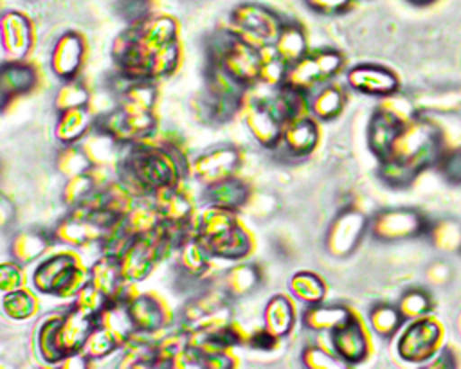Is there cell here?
Masks as SVG:
<instances>
[{
    "mask_svg": "<svg viewBox=\"0 0 461 369\" xmlns=\"http://www.w3.org/2000/svg\"><path fill=\"white\" fill-rule=\"evenodd\" d=\"M27 286V277H25V272L22 268V263L18 261H4L0 265V288H2V293H7V292H14V290H20V288H25Z\"/></svg>",
    "mask_w": 461,
    "mask_h": 369,
    "instance_id": "cell-57",
    "label": "cell"
},
{
    "mask_svg": "<svg viewBox=\"0 0 461 369\" xmlns=\"http://www.w3.org/2000/svg\"><path fill=\"white\" fill-rule=\"evenodd\" d=\"M288 65L277 56L274 47L261 50V68H259V83L268 88H279L285 83Z\"/></svg>",
    "mask_w": 461,
    "mask_h": 369,
    "instance_id": "cell-48",
    "label": "cell"
},
{
    "mask_svg": "<svg viewBox=\"0 0 461 369\" xmlns=\"http://www.w3.org/2000/svg\"><path fill=\"white\" fill-rule=\"evenodd\" d=\"M407 2L412 4V5H429V4H432L436 0H407Z\"/></svg>",
    "mask_w": 461,
    "mask_h": 369,
    "instance_id": "cell-61",
    "label": "cell"
},
{
    "mask_svg": "<svg viewBox=\"0 0 461 369\" xmlns=\"http://www.w3.org/2000/svg\"><path fill=\"white\" fill-rule=\"evenodd\" d=\"M90 284L95 286L108 301H126L130 302L137 292L135 283H130L122 270L117 257L101 254L90 266Z\"/></svg>",
    "mask_w": 461,
    "mask_h": 369,
    "instance_id": "cell-13",
    "label": "cell"
},
{
    "mask_svg": "<svg viewBox=\"0 0 461 369\" xmlns=\"http://www.w3.org/2000/svg\"><path fill=\"white\" fill-rule=\"evenodd\" d=\"M59 322H61V313H52V315H47L36 329V349L40 358L47 364H61L65 360L59 347V335H58Z\"/></svg>",
    "mask_w": 461,
    "mask_h": 369,
    "instance_id": "cell-41",
    "label": "cell"
},
{
    "mask_svg": "<svg viewBox=\"0 0 461 369\" xmlns=\"http://www.w3.org/2000/svg\"><path fill=\"white\" fill-rule=\"evenodd\" d=\"M95 322L110 329L121 346L137 331L126 301H108L101 313L95 317Z\"/></svg>",
    "mask_w": 461,
    "mask_h": 369,
    "instance_id": "cell-36",
    "label": "cell"
},
{
    "mask_svg": "<svg viewBox=\"0 0 461 369\" xmlns=\"http://www.w3.org/2000/svg\"><path fill=\"white\" fill-rule=\"evenodd\" d=\"M121 220L79 203L70 209V212L56 225L52 238L56 243L68 248H83L90 245H101L104 236L119 223Z\"/></svg>",
    "mask_w": 461,
    "mask_h": 369,
    "instance_id": "cell-4",
    "label": "cell"
},
{
    "mask_svg": "<svg viewBox=\"0 0 461 369\" xmlns=\"http://www.w3.org/2000/svg\"><path fill=\"white\" fill-rule=\"evenodd\" d=\"M369 223L362 212L357 209L342 211L330 225L326 236L328 252L335 257L349 256L360 243L364 232L367 230Z\"/></svg>",
    "mask_w": 461,
    "mask_h": 369,
    "instance_id": "cell-14",
    "label": "cell"
},
{
    "mask_svg": "<svg viewBox=\"0 0 461 369\" xmlns=\"http://www.w3.org/2000/svg\"><path fill=\"white\" fill-rule=\"evenodd\" d=\"M277 344V338L272 337L265 328L263 329H258L254 333H250L247 337V346L252 347V349H261V351H268V349H274Z\"/></svg>",
    "mask_w": 461,
    "mask_h": 369,
    "instance_id": "cell-60",
    "label": "cell"
},
{
    "mask_svg": "<svg viewBox=\"0 0 461 369\" xmlns=\"http://www.w3.org/2000/svg\"><path fill=\"white\" fill-rule=\"evenodd\" d=\"M79 146L94 167H106L115 171L124 153V144L117 142L112 135L99 130L97 126L79 142Z\"/></svg>",
    "mask_w": 461,
    "mask_h": 369,
    "instance_id": "cell-25",
    "label": "cell"
},
{
    "mask_svg": "<svg viewBox=\"0 0 461 369\" xmlns=\"http://www.w3.org/2000/svg\"><path fill=\"white\" fill-rule=\"evenodd\" d=\"M32 288H20L14 292H7L2 297V311L11 320H27L32 319L40 310V301Z\"/></svg>",
    "mask_w": 461,
    "mask_h": 369,
    "instance_id": "cell-44",
    "label": "cell"
},
{
    "mask_svg": "<svg viewBox=\"0 0 461 369\" xmlns=\"http://www.w3.org/2000/svg\"><path fill=\"white\" fill-rule=\"evenodd\" d=\"M88 101H90V92L85 83L77 81V77L63 81V85L58 88L54 97V104L58 112L88 106Z\"/></svg>",
    "mask_w": 461,
    "mask_h": 369,
    "instance_id": "cell-51",
    "label": "cell"
},
{
    "mask_svg": "<svg viewBox=\"0 0 461 369\" xmlns=\"http://www.w3.org/2000/svg\"><path fill=\"white\" fill-rule=\"evenodd\" d=\"M353 315L355 313L346 304H328L322 301L313 306H304L301 320L308 331L331 333L346 324Z\"/></svg>",
    "mask_w": 461,
    "mask_h": 369,
    "instance_id": "cell-27",
    "label": "cell"
},
{
    "mask_svg": "<svg viewBox=\"0 0 461 369\" xmlns=\"http://www.w3.org/2000/svg\"><path fill=\"white\" fill-rule=\"evenodd\" d=\"M249 196H250L249 185L238 176H230L227 180H221L203 189L205 205H218L232 211H238L240 207H243L249 202Z\"/></svg>",
    "mask_w": 461,
    "mask_h": 369,
    "instance_id": "cell-33",
    "label": "cell"
},
{
    "mask_svg": "<svg viewBox=\"0 0 461 369\" xmlns=\"http://www.w3.org/2000/svg\"><path fill=\"white\" fill-rule=\"evenodd\" d=\"M306 5L322 14V16H337L342 14L349 9V5L353 4V0H304Z\"/></svg>",
    "mask_w": 461,
    "mask_h": 369,
    "instance_id": "cell-59",
    "label": "cell"
},
{
    "mask_svg": "<svg viewBox=\"0 0 461 369\" xmlns=\"http://www.w3.org/2000/svg\"><path fill=\"white\" fill-rule=\"evenodd\" d=\"M95 122L97 121L88 106L63 110L56 121L54 135L63 146L79 144L95 128Z\"/></svg>",
    "mask_w": 461,
    "mask_h": 369,
    "instance_id": "cell-28",
    "label": "cell"
},
{
    "mask_svg": "<svg viewBox=\"0 0 461 369\" xmlns=\"http://www.w3.org/2000/svg\"><path fill=\"white\" fill-rule=\"evenodd\" d=\"M0 25L4 61H25L34 45V29L31 20L18 11H7L2 14Z\"/></svg>",
    "mask_w": 461,
    "mask_h": 369,
    "instance_id": "cell-15",
    "label": "cell"
},
{
    "mask_svg": "<svg viewBox=\"0 0 461 369\" xmlns=\"http://www.w3.org/2000/svg\"><path fill=\"white\" fill-rule=\"evenodd\" d=\"M157 103V88L153 79H126V85L119 92V104L124 110L153 112Z\"/></svg>",
    "mask_w": 461,
    "mask_h": 369,
    "instance_id": "cell-43",
    "label": "cell"
},
{
    "mask_svg": "<svg viewBox=\"0 0 461 369\" xmlns=\"http://www.w3.org/2000/svg\"><path fill=\"white\" fill-rule=\"evenodd\" d=\"M241 166V153L230 144H221L202 151L191 160L187 171L203 185L209 187L230 176H236Z\"/></svg>",
    "mask_w": 461,
    "mask_h": 369,
    "instance_id": "cell-11",
    "label": "cell"
},
{
    "mask_svg": "<svg viewBox=\"0 0 461 369\" xmlns=\"http://www.w3.org/2000/svg\"><path fill=\"white\" fill-rule=\"evenodd\" d=\"M346 83L349 88L375 97H389L396 94L400 86L398 76L393 70L373 63H360L349 68Z\"/></svg>",
    "mask_w": 461,
    "mask_h": 369,
    "instance_id": "cell-17",
    "label": "cell"
},
{
    "mask_svg": "<svg viewBox=\"0 0 461 369\" xmlns=\"http://www.w3.org/2000/svg\"><path fill=\"white\" fill-rule=\"evenodd\" d=\"M182 59V49L178 40L173 43H167L166 47L158 49L153 56H151V67H149V77L155 79H162L167 77L171 74H175V70L178 68Z\"/></svg>",
    "mask_w": 461,
    "mask_h": 369,
    "instance_id": "cell-49",
    "label": "cell"
},
{
    "mask_svg": "<svg viewBox=\"0 0 461 369\" xmlns=\"http://www.w3.org/2000/svg\"><path fill=\"white\" fill-rule=\"evenodd\" d=\"M121 342L115 338V335L106 329L104 326L97 324L94 326V329L90 331L83 349H81V356L86 360V362H95V360H103L106 356H110L112 353H115L117 349H121Z\"/></svg>",
    "mask_w": 461,
    "mask_h": 369,
    "instance_id": "cell-45",
    "label": "cell"
},
{
    "mask_svg": "<svg viewBox=\"0 0 461 369\" xmlns=\"http://www.w3.org/2000/svg\"><path fill=\"white\" fill-rule=\"evenodd\" d=\"M432 241L438 248L447 252H461V223L454 220H443L430 227Z\"/></svg>",
    "mask_w": 461,
    "mask_h": 369,
    "instance_id": "cell-55",
    "label": "cell"
},
{
    "mask_svg": "<svg viewBox=\"0 0 461 369\" xmlns=\"http://www.w3.org/2000/svg\"><path fill=\"white\" fill-rule=\"evenodd\" d=\"M157 338L158 335L135 331L121 347L122 356L119 367H157Z\"/></svg>",
    "mask_w": 461,
    "mask_h": 369,
    "instance_id": "cell-31",
    "label": "cell"
},
{
    "mask_svg": "<svg viewBox=\"0 0 461 369\" xmlns=\"http://www.w3.org/2000/svg\"><path fill=\"white\" fill-rule=\"evenodd\" d=\"M36 83H38V72L31 63L4 61L2 76H0L2 103L7 104L11 99L31 92L36 86Z\"/></svg>",
    "mask_w": 461,
    "mask_h": 369,
    "instance_id": "cell-29",
    "label": "cell"
},
{
    "mask_svg": "<svg viewBox=\"0 0 461 369\" xmlns=\"http://www.w3.org/2000/svg\"><path fill=\"white\" fill-rule=\"evenodd\" d=\"M240 223L241 221L236 211L218 205H205L200 212H196L193 227L198 239H211L223 232L232 230Z\"/></svg>",
    "mask_w": 461,
    "mask_h": 369,
    "instance_id": "cell-30",
    "label": "cell"
},
{
    "mask_svg": "<svg viewBox=\"0 0 461 369\" xmlns=\"http://www.w3.org/2000/svg\"><path fill=\"white\" fill-rule=\"evenodd\" d=\"M259 281H261V270L256 263L238 261L223 275V290L232 299H240L254 292L259 286Z\"/></svg>",
    "mask_w": 461,
    "mask_h": 369,
    "instance_id": "cell-37",
    "label": "cell"
},
{
    "mask_svg": "<svg viewBox=\"0 0 461 369\" xmlns=\"http://www.w3.org/2000/svg\"><path fill=\"white\" fill-rule=\"evenodd\" d=\"M137 331L158 335L173 324V313L166 301L157 293H139L128 302Z\"/></svg>",
    "mask_w": 461,
    "mask_h": 369,
    "instance_id": "cell-18",
    "label": "cell"
},
{
    "mask_svg": "<svg viewBox=\"0 0 461 369\" xmlns=\"http://www.w3.org/2000/svg\"><path fill=\"white\" fill-rule=\"evenodd\" d=\"M56 166H58V171L63 173L67 178H70L74 175L86 173L92 167L88 157L85 155V151L81 149L79 144L63 146L58 153Z\"/></svg>",
    "mask_w": 461,
    "mask_h": 369,
    "instance_id": "cell-53",
    "label": "cell"
},
{
    "mask_svg": "<svg viewBox=\"0 0 461 369\" xmlns=\"http://www.w3.org/2000/svg\"><path fill=\"white\" fill-rule=\"evenodd\" d=\"M443 151L441 130L418 115L402 126L387 157L380 160V178L391 187H407L423 169L436 166Z\"/></svg>",
    "mask_w": 461,
    "mask_h": 369,
    "instance_id": "cell-1",
    "label": "cell"
},
{
    "mask_svg": "<svg viewBox=\"0 0 461 369\" xmlns=\"http://www.w3.org/2000/svg\"><path fill=\"white\" fill-rule=\"evenodd\" d=\"M77 261H81V257L68 247H65L59 252H54L52 256L38 263V266L31 275V286L40 293L54 295L56 286L59 284L67 270Z\"/></svg>",
    "mask_w": 461,
    "mask_h": 369,
    "instance_id": "cell-21",
    "label": "cell"
},
{
    "mask_svg": "<svg viewBox=\"0 0 461 369\" xmlns=\"http://www.w3.org/2000/svg\"><path fill=\"white\" fill-rule=\"evenodd\" d=\"M191 335L182 328L162 331L157 338V367H171L175 358L189 346Z\"/></svg>",
    "mask_w": 461,
    "mask_h": 369,
    "instance_id": "cell-47",
    "label": "cell"
},
{
    "mask_svg": "<svg viewBox=\"0 0 461 369\" xmlns=\"http://www.w3.org/2000/svg\"><path fill=\"white\" fill-rule=\"evenodd\" d=\"M85 52H86L85 38L79 32H76V31L63 32L56 40V43L50 50L49 65H50L52 74L63 81L76 79L83 67Z\"/></svg>",
    "mask_w": 461,
    "mask_h": 369,
    "instance_id": "cell-19",
    "label": "cell"
},
{
    "mask_svg": "<svg viewBox=\"0 0 461 369\" xmlns=\"http://www.w3.org/2000/svg\"><path fill=\"white\" fill-rule=\"evenodd\" d=\"M319 142V124L312 113L295 117L285 124L281 146L294 157L310 155Z\"/></svg>",
    "mask_w": 461,
    "mask_h": 369,
    "instance_id": "cell-24",
    "label": "cell"
},
{
    "mask_svg": "<svg viewBox=\"0 0 461 369\" xmlns=\"http://www.w3.org/2000/svg\"><path fill=\"white\" fill-rule=\"evenodd\" d=\"M310 113L319 121H331L340 115V112L346 106V92L342 86L335 83H326L319 86L312 95L308 97Z\"/></svg>",
    "mask_w": 461,
    "mask_h": 369,
    "instance_id": "cell-35",
    "label": "cell"
},
{
    "mask_svg": "<svg viewBox=\"0 0 461 369\" xmlns=\"http://www.w3.org/2000/svg\"><path fill=\"white\" fill-rule=\"evenodd\" d=\"M54 238H50L43 230H23L18 232L11 241V256L14 261L25 265L40 259L49 247L52 245Z\"/></svg>",
    "mask_w": 461,
    "mask_h": 369,
    "instance_id": "cell-39",
    "label": "cell"
},
{
    "mask_svg": "<svg viewBox=\"0 0 461 369\" xmlns=\"http://www.w3.org/2000/svg\"><path fill=\"white\" fill-rule=\"evenodd\" d=\"M288 292L297 302H301L304 306H313L326 299L328 290H326V283L322 281V277L319 274L303 270V272H295L290 277Z\"/></svg>",
    "mask_w": 461,
    "mask_h": 369,
    "instance_id": "cell-40",
    "label": "cell"
},
{
    "mask_svg": "<svg viewBox=\"0 0 461 369\" xmlns=\"http://www.w3.org/2000/svg\"><path fill=\"white\" fill-rule=\"evenodd\" d=\"M303 365L310 369H339L346 367V362L331 349L321 344H312L306 346L301 353Z\"/></svg>",
    "mask_w": 461,
    "mask_h": 369,
    "instance_id": "cell-54",
    "label": "cell"
},
{
    "mask_svg": "<svg viewBox=\"0 0 461 369\" xmlns=\"http://www.w3.org/2000/svg\"><path fill=\"white\" fill-rule=\"evenodd\" d=\"M443 328L430 317L411 320L396 342L398 356L405 362H427L432 358L441 344Z\"/></svg>",
    "mask_w": 461,
    "mask_h": 369,
    "instance_id": "cell-10",
    "label": "cell"
},
{
    "mask_svg": "<svg viewBox=\"0 0 461 369\" xmlns=\"http://www.w3.org/2000/svg\"><path fill=\"white\" fill-rule=\"evenodd\" d=\"M162 223V218L151 200V196L137 198L135 205L130 209V212L122 218L124 229L135 238L153 232Z\"/></svg>",
    "mask_w": 461,
    "mask_h": 369,
    "instance_id": "cell-42",
    "label": "cell"
},
{
    "mask_svg": "<svg viewBox=\"0 0 461 369\" xmlns=\"http://www.w3.org/2000/svg\"><path fill=\"white\" fill-rule=\"evenodd\" d=\"M439 175L452 185H461V148L443 151L438 160Z\"/></svg>",
    "mask_w": 461,
    "mask_h": 369,
    "instance_id": "cell-58",
    "label": "cell"
},
{
    "mask_svg": "<svg viewBox=\"0 0 461 369\" xmlns=\"http://www.w3.org/2000/svg\"><path fill=\"white\" fill-rule=\"evenodd\" d=\"M95 126L112 135L117 142L130 146L153 137L157 130V119L153 112L124 110L117 106L97 119Z\"/></svg>",
    "mask_w": 461,
    "mask_h": 369,
    "instance_id": "cell-9",
    "label": "cell"
},
{
    "mask_svg": "<svg viewBox=\"0 0 461 369\" xmlns=\"http://www.w3.org/2000/svg\"><path fill=\"white\" fill-rule=\"evenodd\" d=\"M403 124L407 122H402L398 117H394L382 106H378L373 112V117L367 126V144L378 160H384L387 157Z\"/></svg>",
    "mask_w": 461,
    "mask_h": 369,
    "instance_id": "cell-26",
    "label": "cell"
},
{
    "mask_svg": "<svg viewBox=\"0 0 461 369\" xmlns=\"http://www.w3.org/2000/svg\"><path fill=\"white\" fill-rule=\"evenodd\" d=\"M211 254L203 243L191 234L176 250V261L182 274L189 279H202L211 270Z\"/></svg>",
    "mask_w": 461,
    "mask_h": 369,
    "instance_id": "cell-34",
    "label": "cell"
},
{
    "mask_svg": "<svg viewBox=\"0 0 461 369\" xmlns=\"http://www.w3.org/2000/svg\"><path fill=\"white\" fill-rule=\"evenodd\" d=\"M106 302H108V299L90 283L85 284L77 292V295L72 299V306L90 317H97L101 313V310L106 306Z\"/></svg>",
    "mask_w": 461,
    "mask_h": 369,
    "instance_id": "cell-56",
    "label": "cell"
},
{
    "mask_svg": "<svg viewBox=\"0 0 461 369\" xmlns=\"http://www.w3.org/2000/svg\"><path fill=\"white\" fill-rule=\"evenodd\" d=\"M97 187L99 185H97L92 171L88 169L86 173L74 175V176L67 178V184L61 193V200L72 209V207L79 205L81 202H85Z\"/></svg>",
    "mask_w": 461,
    "mask_h": 369,
    "instance_id": "cell-52",
    "label": "cell"
},
{
    "mask_svg": "<svg viewBox=\"0 0 461 369\" xmlns=\"http://www.w3.org/2000/svg\"><path fill=\"white\" fill-rule=\"evenodd\" d=\"M283 23L285 20H281L272 9L256 2H243L232 9L227 29L238 40L263 50L274 47Z\"/></svg>",
    "mask_w": 461,
    "mask_h": 369,
    "instance_id": "cell-6",
    "label": "cell"
},
{
    "mask_svg": "<svg viewBox=\"0 0 461 369\" xmlns=\"http://www.w3.org/2000/svg\"><path fill=\"white\" fill-rule=\"evenodd\" d=\"M344 65V56L335 49L321 47L308 50L299 61L288 67L283 86L308 95L339 76Z\"/></svg>",
    "mask_w": 461,
    "mask_h": 369,
    "instance_id": "cell-7",
    "label": "cell"
},
{
    "mask_svg": "<svg viewBox=\"0 0 461 369\" xmlns=\"http://www.w3.org/2000/svg\"><path fill=\"white\" fill-rule=\"evenodd\" d=\"M274 50L288 67L299 61L308 52V38L303 25L295 22H285L274 43Z\"/></svg>",
    "mask_w": 461,
    "mask_h": 369,
    "instance_id": "cell-38",
    "label": "cell"
},
{
    "mask_svg": "<svg viewBox=\"0 0 461 369\" xmlns=\"http://www.w3.org/2000/svg\"><path fill=\"white\" fill-rule=\"evenodd\" d=\"M182 160L173 144L140 140L126 146L117 167L119 180L135 198L182 182Z\"/></svg>",
    "mask_w": 461,
    "mask_h": 369,
    "instance_id": "cell-2",
    "label": "cell"
},
{
    "mask_svg": "<svg viewBox=\"0 0 461 369\" xmlns=\"http://www.w3.org/2000/svg\"><path fill=\"white\" fill-rule=\"evenodd\" d=\"M369 230L373 238L378 241H402L418 238L423 232L430 230L429 220L418 212L416 209L409 207H391L378 211L371 223Z\"/></svg>",
    "mask_w": 461,
    "mask_h": 369,
    "instance_id": "cell-8",
    "label": "cell"
},
{
    "mask_svg": "<svg viewBox=\"0 0 461 369\" xmlns=\"http://www.w3.org/2000/svg\"><path fill=\"white\" fill-rule=\"evenodd\" d=\"M330 346L346 364H360L369 356V333L357 313L346 324L330 333Z\"/></svg>",
    "mask_w": 461,
    "mask_h": 369,
    "instance_id": "cell-16",
    "label": "cell"
},
{
    "mask_svg": "<svg viewBox=\"0 0 461 369\" xmlns=\"http://www.w3.org/2000/svg\"><path fill=\"white\" fill-rule=\"evenodd\" d=\"M126 32L139 45V49L151 58L158 49L178 40V23L169 14H146L139 18Z\"/></svg>",
    "mask_w": 461,
    "mask_h": 369,
    "instance_id": "cell-12",
    "label": "cell"
},
{
    "mask_svg": "<svg viewBox=\"0 0 461 369\" xmlns=\"http://www.w3.org/2000/svg\"><path fill=\"white\" fill-rule=\"evenodd\" d=\"M369 326L371 329L384 337V338H389L393 337L394 333L400 331L402 324H403V315L400 311L398 306H393V304H387V302H380V304H375L371 310H369Z\"/></svg>",
    "mask_w": 461,
    "mask_h": 369,
    "instance_id": "cell-46",
    "label": "cell"
},
{
    "mask_svg": "<svg viewBox=\"0 0 461 369\" xmlns=\"http://www.w3.org/2000/svg\"><path fill=\"white\" fill-rule=\"evenodd\" d=\"M295 324V306L288 295H274L263 310V328L277 340L286 337Z\"/></svg>",
    "mask_w": 461,
    "mask_h": 369,
    "instance_id": "cell-32",
    "label": "cell"
},
{
    "mask_svg": "<svg viewBox=\"0 0 461 369\" xmlns=\"http://www.w3.org/2000/svg\"><path fill=\"white\" fill-rule=\"evenodd\" d=\"M151 200L162 218L171 225H193L194 223V202L184 184H173L162 187L151 194Z\"/></svg>",
    "mask_w": 461,
    "mask_h": 369,
    "instance_id": "cell-20",
    "label": "cell"
},
{
    "mask_svg": "<svg viewBox=\"0 0 461 369\" xmlns=\"http://www.w3.org/2000/svg\"><path fill=\"white\" fill-rule=\"evenodd\" d=\"M403 315L405 320H414L427 317L432 310V297L423 288H411L402 293L398 304H396Z\"/></svg>",
    "mask_w": 461,
    "mask_h": 369,
    "instance_id": "cell-50",
    "label": "cell"
},
{
    "mask_svg": "<svg viewBox=\"0 0 461 369\" xmlns=\"http://www.w3.org/2000/svg\"><path fill=\"white\" fill-rule=\"evenodd\" d=\"M94 326H95V317H90L74 306L61 311L58 335H59V347L65 358L81 353Z\"/></svg>",
    "mask_w": 461,
    "mask_h": 369,
    "instance_id": "cell-22",
    "label": "cell"
},
{
    "mask_svg": "<svg viewBox=\"0 0 461 369\" xmlns=\"http://www.w3.org/2000/svg\"><path fill=\"white\" fill-rule=\"evenodd\" d=\"M209 63L218 65L247 90L259 83L261 50L238 40L229 29L220 31L209 45Z\"/></svg>",
    "mask_w": 461,
    "mask_h": 369,
    "instance_id": "cell-3",
    "label": "cell"
},
{
    "mask_svg": "<svg viewBox=\"0 0 461 369\" xmlns=\"http://www.w3.org/2000/svg\"><path fill=\"white\" fill-rule=\"evenodd\" d=\"M229 322H232V297L218 288H209L191 297L178 317V328L189 335L214 331Z\"/></svg>",
    "mask_w": 461,
    "mask_h": 369,
    "instance_id": "cell-5",
    "label": "cell"
},
{
    "mask_svg": "<svg viewBox=\"0 0 461 369\" xmlns=\"http://www.w3.org/2000/svg\"><path fill=\"white\" fill-rule=\"evenodd\" d=\"M209 254L216 259L243 261L254 250V238L241 223L229 232H223L211 239H200Z\"/></svg>",
    "mask_w": 461,
    "mask_h": 369,
    "instance_id": "cell-23",
    "label": "cell"
}]
</instances>
